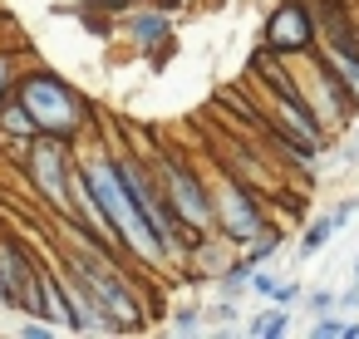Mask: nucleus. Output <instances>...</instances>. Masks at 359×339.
I'll return each instance as SVG.
<instances>
[{
  "label": "nucleus",
  "instance_id": "f257e3e1",
  "mask_svg": "<svg viewBox=\"0 0 359 339\" xmlns=\"http://www.w3.org/2000/svg\"><path fill=\"white\" fill-rule=\"evenodd\" d=\"M89 187H94V197H99V207H104L109 226L118 231V241H128V246H133L138 256L158 261V236H153V226L143 221L138 202H133V197L123 192L118 172H114V167H94V172H89Z\"/></svg>",
  "mask_w": 359,
  "mask_h": 339
},
{
  "label": "nucleus",
  "instance_id": "f03ea898",
  "mask_svg": "<svg viewBox=\"0 0 359 339\" xmlns=\"http://www.w3.org/2000/svg\"><path fill=\"white\" fill-rule=\"evenodd\" d=\"M20 104H25V113H30L40 128H50V133H74V128H79V109H74L69 89L55 84V79H30V84L20 89Z\"/></svg>",
  "mask_w": 359,
  "mask_h": 339
},
{
  "label": "nucleus",
  "instance_id": "7ed1b4c3",
  "mask_svg": "<svg viewBox=\"0 0 359 339\" xmlns=\"http://www.w3.org/2000/svg\"><path fill=\"white\" fill-rule=\"evenodd\" d=\"M74 270H79V275H84V280H89L104 300H109V310H114L123 324H138V319H143V314H138V300L128 295V285H123V280H118V275H114L99 256H79V261H74Z\"/></svg>",
  "mask_w": 359,
  "mask_h": 339
},
{
  "label": "nucleus",
  "instance_id": "20e7f679",
  "mask_svg": "<svg viewBox=\"0 0 359 339\" xmlns=\"http://www.w3.org/2000/svg\"><path fill=\"white\" fill-rule=\"evenodd\" d=\"M114 172H118V182H123V192H128V197L138 202V212H143V221L153 226V236H158V241H168V236L177 231V221H172V212H168V207H163V202H158V197L148 192V182L138 177V167H133V162H114Z\"/></svg>",
  "mask_w": 359,
  "mask_h": 339
},
{
  "label": "nucleus",
  "instance_id": "39448f33",
  "mask_svg": "<svg viewBox=\"0 0 359 339\" xmlns=\"http://www.w3.org/2000/svg\"><path fill=\"white\" fill-rule=\"evenodd\" d=\"M30 167H35L40 192H45L55 207H69V182H65V153H60V143H40L35 158H30Z\"/></svg>",
  "mask_w": 359,
  "mask_h": 339
},
{
  "label": "nucleus",
  "instance_id": "423d86ee",
  "mask_svg": "<svg viewBox=\"0 0 359 339\" xmlns=\"http://www.w3.org/2000/svg\"><path fill=\"white\" fill-rule=\"evenodd\" d=\"M163 172H168V187H172L177 216H182V221H192V226H207V221H212V207H207L202 187L182 172V162H163Z\"/></svg>",
  "mask_w": 359,
  "mask_h": 339
},
{
  "label": "nucleus",
  "instance_id": "0eeeda50",
  "mask_svg": "<svg viewBox=\"0 0 359 339\" xmlns=\"http://www.w3.org/2000/svg\"><path fill=\"white\" fill-rule=\"evenodd\" d=\"M266 40H271V50H305L310 45V15L300 6L276 11L271 25H266Z\"/></svg>",
  "mask_w": 359,
  "mask_h": 339
},
{
  "label": "nucleus",
  "instance_id": "6e6552de",
  "mask_svg": "<svg viewBox=\"0 0 359 339\" xmlns=\"http://www.w3.org/2000/svg\"><path fill=\"white\" fill-rule=\"evenodd\" d=\"M256 221H261V216H256L251 197H241V192L231 187V192H226V231H231V236H246V231H256Z\"/></svg>",
  "mask_w": 359,
  "mask_h": 339
},
{
  "label": "nucleus",
  "instance_id": "1a4fd4ad",
  "mask_svg": "<svg viewBox=\"0 0 359 339\" xmlns=\"http://www.w3.org/2000/svg\"><path fill=\"white\" fill-rule=\"evenodd\" d=\"M285 329H290V314H285V310H266V314L251 319V334H256V339H276V334H285Z\"/></svg>",
  "mask_w": 359,
  "mask_h": 339
},
{
  "label": "nucleus",
  "instance_id": "9d476101",
  "mask_svg": "<svg viewBox=\"0 0 359 339\" xmlns=\"http://www.w3.org/2000/svg\"><path fill=\"white\" fill-rule=\"evenodd\" d=\"M339 226H334V216H320L310 231H305V241H300V256H315V251H325V241L334 236Z\"/></svg>",
  "mask_w": 359,
  "mask_h": 339
},
{
  "label": "nucleus",
  "instance_id": "9b49d317",
  "mask_svg": "<svg viewBox=\"0 0 359 339\" xmlns=\"http://www.w3.org/2000/svg\"><path fill=\"white\" fill-rule=\"evenodd\" d=\"M0 123H6V133H30V128H35V118L25 113V104H20V109H6V118H0Z\"/></svg>",
  "mask_w": 359,
  "mask_h": 339
},
{
  "label": "nucleus",
  "instance_id": "f8f14e48",
  "mask_svg": "<svg viewBox=\"0 0 359 339\" xmlns=\"http://www.w3.org/2000/svg\"><path fill=\"white\" fill-rule=\"evenodd\" d=\"M251 270H256V265H246V261H241L236 270H226V280H222V295H236L241 285H251Z\"/></svg>",
  "mask_w": 359,
  "mask_h": 339
},
{
  "label": "nucleus",
  "instance_id": "ddd939ff",
  "mask_svg": "<svg viewBox=\"0 0 359 339\" xmlns=\"http://www.w3.org/2000/svg\"><path fill=\"white\" fill-rule=\"evenodd\" d=\"M133 30H138L143 40H158V35H168V20H163V15H143V20H133Z\"/></svg>",
  "mask_w": 359,
  "mask_h": 339
},
{
  "label": "nucleus",
  "instance_id": "4468645a",
  "mask_svg": "<svg viewBox=\"0 0 359 339\" xmlns=\"http://www.w3.org/2000/svg\"><path fill=\"white\" fill-rule=\"evenodd\" d=\"M276 246H280V236H271V231H266V236H261V241H256V251H251V256H246V265H261V261H266V256H271V251H276Z\"/></svg>",
  "mask_w": 359,
  "mask_h": 339
},
{
  "label": "nucleus",
  "instance_id": "2eb2a0df",
  "mask_svg": "<svg viewBox=\"0 0 359 339\" xmlns=\"http://www.w3.org/2000/svg\"><path fill=\"white\" fill-rule=\"evenodd\" d=\"M310 334H315V339H344V324H339V319H315Z\"/></svg>",
  "mask_w": 359,
  "mask_h": 339
},
{
  "label": "nucleus",
  "instance_id": "dca6fc26",
  "mask_svg": "<svg viewBox=\"0 0 359 339\" xmlns=\"http://www.w3.org/2000/svg\"><path fill=\"white\" fill-rule=\"evenodd\" d=\"M251 285H256L261 295H276V285H280V275H266V270H251Z\"/></svg>",
  "mask_w": 359,
  "mask_h": 339
},
{
  "label": "nucleus",
  "instance_id": "f3484780",
  "mask_svg": "<svg viewBox=\"0 0 359 339\" xmlns=\"http://www.w3.org/2000/svg\"><path fill=\"white\" fill-rule=\"evenodd\" d=\"M354 212H359V202H339V212H334V226H344V221H354Z\"/></svg>",
  "mask_w": 359,
  "mask_h": 339
},
{
  "label": "nucleus",
  "instance_id": "a211bd4d",
  "mask_svg": "<svg viewBox=\"0 0 359 339\" xmlns=\"http://www.w3.org/2000/svg\"><path fill=\"white\" fill-rule=\"evenodd\" d=\"M177 329L192 334V329H197V310H182V314H177Z\"/></svg>",
  "mask_w": 359,
  "mask_h": 339
},
{
  "label": "nucleus",
  "instance_id": "6ab92c4d",
  "mask_svg": "<svg viewBox=\"0 0 359 339\" xmlns=\"http://www.w3.org/2000/svg\"><path fill=\"white\" fill-rule=\"evenodd\" d=\"M310 305H315V310H330V305H334V295H330V290H320V295H310Z\"/></svg>",
  "mask_w": 359,
  "mask_h": 339
},
{
  "label": "nucleus",
  "instance_id": "aec40b11",
  "mask_svg": "<svg viewBox=\"0 0 359 339\" xmlns=\"http://www.w3.org/2000/svg\"><path fill=\"white\" fill-rule=\"evenodd\" d=\"M6 74H11V60H6V55H0V79H6Z\"/></svg>",
  "mask_w": 359,
  "mask_h": 339
},
{
  "label": "nucleus",
  "instance_id": "412c9836",
  "mask_svg": "<svg viewBox=\"0 0 359 339\" xmlns=\"http://www.w3.org/2000/svg\"><path fill=\"white\" fill-rule=\"evenodd\" d=\"M349 158H359V143H354V153H349Z\"/></svg>",
  "mask_w": 359,
  "mask_h": 339
},
{
  "label": "nucleus",
  "instance_id": "4be33fe9",
  "mask_svg": "<svg viewBox=\"0 0 359 339\" xmlns=\"http://www.w3.org/2000/svg\"><path fill=\"white\" fill-rule=\"evenodd\" d=\"M0 300H6V285H0Z\"/></svg>",
  "mask_w": 359,
  "mask_h": 339
},
{
  "label": "nucleus",
  "instance_id": "5701e85b",
  "mask_svg": "<svg viewBox=\"0 0 359 339\" xmlns=\"http://www.w3.org/2000/svg\"><path fill=\"white\" fill-rule=\"evenodd\" d=\"M354 275H359V265H354Z\"/></svg>",
  "mask_w": 359,
  "mask_h": 339
}]
</instances>
